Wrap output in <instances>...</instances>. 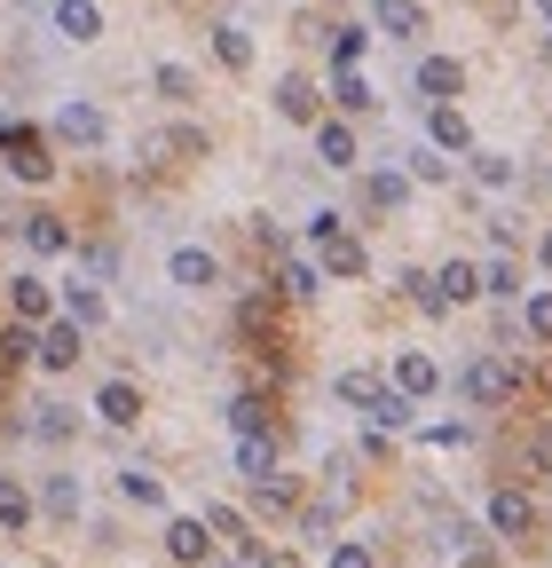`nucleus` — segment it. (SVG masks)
<instances>
[{"mask_svg":"<svg viewBox=\"0 0 552 568\" xmlns=\"http://www.w3.org/2000/svg\"><path fill=\"white\" fill-rule=\"evenodd\" d=\"M55 32L72 48H88V40H103V9L95 0H55Z\"/></svg>","mask_w":552,"mask_h":568,"instance_id":"1a4fd4ad","label":"nucleus"},{"mask_svg":"<svg viewBox=\"0 0 552 568\" xmlns=\"http://www.w3.org/2000/svg\"><path fill=\"white\" fill-rule=\"evenodd\" d=\"M32 435H40V443H72V435H80V410H63V403H40Z\"/></svg>","mask_w":552,"mask_h":568,"instance_id":"a878e982","label":"nucleus"},{"mask_svg":"<svg viewBox=\"0 0 552 568\" xmlns=\"http://www.w3.org/2000/svg\"><path fill=\"white\" fill-rule=\"evenodd\" d=\"M253 489H260V514H300V474H253Z\"/></svg>","mask_w":552,"mask_h":568,"instance_id":"6ab92c4d","label":"nucleus"},{"mask_svg":"<svg viewBox=\"0 0 552 568\" xmlns=\"http://www.w3.org/2000/svg\"><path fill=\"white\" fill-rule=\"evenodd\" d=\"M395 387H402L410 403H419V395H435V387H442V372H435V355H419V347H402V355H395Z\"/></svg>","mask_w":552,"mask_h":568,"instance_id":"9b49d317","label":"nucleus"},{"mask_svg":"<svg viewBox=\"0 0 552 568\" xmlns=\"http://www.w3.org/2000/svg\"><path fill=\"white\" fill-rule=\"evenodd\" d=\"M63 316H72L80 332H88V324H103V293H95V284H72V293H63Z\"/></svg>","mask_w":552,"mask_h":568,"instance_id":"c756f323","label":"nucleus"},{"mask_svg":"<svg viewBox=\"0 0 552 568\" xmlns=\"http://www.w3.org/2000/svg\"><path fill=\"white\" fill-rule=\"evenodd\" d=\"M197 521H205V529H214V537H229V545H245V552H260V537H253V521H245L237 506H205Z\"/></svg>","mask_w":552,"mask_h":568,"instance_id":"5701e85b","label":"nucleus"},{"mask_svg":"<svg viewBox=\"0 0 552 568\" xmlns=\"http://www.w3.org/2000/svg\"><path fill=\"white\" fill-rule=\"evenodd\" d=\"M24 364H32V324H9V332H0V379L24 372Z\"/></svg>","mask_w":552,"mask_h":568,"instance_id":"c85d7f7f","label":"nucleus"},{"mask_svg":"<svg viewBox=\"0 0 552 568\" xmlns=\"http://www.w3.org/2000/svg\"><path fill=\"white\" fill-rule=\"evenodd\" d=\"M442 174H450V166H442L435 151H410V182H442Z\"/></svg>","mask_w":552,"mask_h":568,"instance_id":"79ce46f5","label":"nucleus"},{"mask_svg":"<svg viewBox=\"0 0 552 568\" xmlns=\"http://www.w3.org/2000/svg\"><path fill=\"white\" fill-rule=\"evenodd\" d=\"M427 134H435V151H473V126L458 103H427Z\"/></svg>","mask_w":552,"mask_h":568,"instance_id":"f8f14e48","label":"nucleus"},{"mask_svg":"<svg viewBox=\"0 0 552 568\" xmlns=\"http://www.w3.org/2000/svg\"><path fill=\"white\" fill-rule=\"evenodd\" d=\"M159 95H166V103H190V95H197V80H190L182 63H159Z\"/></svg>","mask_w":552,"mask_h":568,"instance_id":"58836bf2","label":"nucleus"},{"mask_svg":"<svg viewBox=\"0 0 552 568\" xmlns=\"http://www.w3.org/2000/svg\"><path fill=\"white\" fill-rule=\"evenodd\" d=\"M276 119H293V126H316V119H324V88L308 80V71L276 80Z\"/></svg>","mask_w":552,"mask_h":568,"instance_id":"20e7f679","label":"nucleus"},{"mask_svg":"<svg viewBox=\"0 0 552 568\" xmlns=\"http://www.w3.org/2000/svg\"><path fill=\"white\" fill-rule=\"evenodd\" d=\"M331 103H339V111H371L379 95L364 88V71H339V80H331Z\"/></svg>","mask_w":552,"mask_h":568,"instance_id":"2f4dec72","label":"nucleus"},{"mask_svg":"<svg viewBox=\"0 0 552 568\" xmlns=\"http://www.w3.org/2000/svg\"><path fill=\"white\" fill-rule=\"evenodd\" d=\"M276 466V435H237V474L253 481V474H268Z\"/></svg>","mask_w":552,"mask_h":568,"instance_id":"cd10ccee","label":"nucleus"},{"mask_svg":"<svg viewBox=\"0 0 552 568\" xmlns=\"http://www.w3.org/2000/svg\"><path fill=\"white\" fill-rule=\"evenodd\" d=\"M0 529H9V537L32 529V489H24L17 474H0Z\"/></svg>","mask_w":552,"mask_h":568,"instance_id":"412c9836","label":"nucleus"},{"mask_svg":"<svg viewBox=\"0 0 552 568\" xmlns=\"http://www.w3.org/2000/svg\"><path fill=\"white\" fill-rule=\"evenodd\" d=\"M458 88H466V71H458V55H427V63H419V95H427V103H450Z\"/></svg>","mask_w":552,"mask_h":568,"instance_id":"f3484780","label":"nucleus"},{"mask_svg":"<svg viewBox=\"0 0 552 568\" xmlns=\"http://www.w3.org/2000/svg\"><path fill=\"white\" fill-rule=\"evenodd\" d=\"M237 316H245V332H268V324H276V293H268V284H260V293H245Z\"/></svg>","mask_w":552,"mask_h":568,"instance_id":"4c0bfd02","label":"nucleus"},{"mask_svg":"<svg viewBox=\"0 0 552 568\" xmlns=\"http://www.w3.org/2000/svg\"><path fill=\"white\" fill-rule=\"evenodd\" d=\"M490 529H498V537H529V529H536V506H529L513 481H505V489H490Z\"/></svg>","mask_w":552,"mask_h":568,"instance_id":"423d86ee","label":"nucleus"},{"mask_svg":"<svg viewBox=\"0 0 552 568\" xmlns=\"http://www.w3.org/2000/svg\"><path fill=\"white\" fill-rule=\"evenodd\" d=\"M40 514L48 521H80V474H48L40 481Z\"/></svg>","mask_w":552,"mask_h":568,"instance_id":"a211bd4d","label":"nucleus"},{"mask_svg":"<svg viewBox=\"0 0 552 568\" xmlns=\"http://www.w3.org/2000/svg\"><path fill=\"white\" fill-rule=\"evenodd\" d=\"M458 568H505V560H498V552H481V545H473V552H466Z\"/></svg>","mask_w":552,"mask_h":568,"instance_id":"a18cd8bd","label":"nucleus"},{"mask_svg":"<svg viewBox=\"0 0 552 568\" xmlns=\"http://www.w3.org/2000/svg\"><path fill=\"white\" fill-rule=\"evenodd\" d=\"M473 182H481V190H513V159H498V151H473Z\"/></svg>","mask_w":552,"mask_h":568,"instance_id":"72a5a7b5","label":"nucleus"},{"mask_svg":"<svg viewBox=\"0 0 552 568\" xmlns=\"http://www.w3.org/2000/svg\"><path fill=\"white\" fill-rule=\"evenodd\" d=\"M364 40H371V32L339 24V32H331V63H339V71H356V63H364Z\"/></svg>","mask_w":552,"mask_h":568,"instance_id":"c9c22d12","label":"nucleus"},{"mask_svg":"<svg viewBox=\"0 0 552 568\" xmlns=\"http://www.w3.org/2000/svg\"><path fill=\"white\" fill-rule=\"evenodd\" d=\"M371 24L387 40H419L427 32V9H419V0H371Z\"/></svg>","mask_w":552,"mask_h":568,"instance_id":"6e6552de","label":"nucleus"},{"mask_svg":"<svg viewBox=\"0 0 552 568\" xmlns=\"http://www.w3.org/2000/svg\"><path fill=\"white\" fill-rule=\"evenodd\" d=\"M276 293H285V301H316L324 293V268L300 261V253H285V261H276Z\"/></svg>","mask_w":552,"mask_h":568,"instance_id":"ddd939ff","label":"nucleus"},{"mask_svg":"<svg viewBox=\"0 0 552 568\" xmlns=\"http://www.w3.org/2000/svg\"><path fill=\"white\" fill-rule=\"evenodd\" d=\"M536 17H544V24H552V0H536Z\"/></svg>","mask_w":552,"mask_h":568,"instance_id":"49530a36","label":"nucleus"},{"mask_svg":"<svg viewBox=\"0 0 552 568\" xmlns=\"http://www.w3.org/2000/svg\"><path fill=\"white\" fill-rule=\"evenodd\" d=\"M166 268H174V284H182V293H205V284H214V276H222V261H214V253H205V245H182V253H174Z\"/></svg>","mask_w":552,"mask_h":568,"instance_id":"dca6fc26","label":"nucleus"},{"mask_svg":"<svg viewBox=\"0 0 552 568\" xmlns=\"http://www.w3.org/2000/svg\"><path fill=\"white\" fill-rule=\"evenodd\" d=\"M95 410H103V418H111V426H134V418H143V395H134V387H126V379H111V387H103V395H95Z\"/></svg>","mask_w":552,"mask_h":568,"instance_id":"393cba45","label":"nucleus"},{"mask_svg":"<svg viewBox=\"0 0 552 568\" xmlns=\"http://www.w3.org/2000/svg\"><path fill=\"white\" fill-rule=\"evenodd\" d=\"M529 332H536V339H552V293H536V301H529Z\"/></svg>","mask_w":552,"mask_h":568,"instance_id":"37998d69","label":"nucleus"},{"mask_svg":"<svg viewBox=\"0 0 552 568\" xmlns=\"http://www.w3.org/2000/svg\"><path fill=\"white\" fill-rule=\"evenodd\" d=\"M55 134L80 142V151H95V142H103V111H95V103H63V111H55Z\"/></svg>","mask_w":552,"mask_h":568,"instance_id":"2eb2a0df","label":"nucleus"},{"mask_svg":"<svg viewBox=\"0 0 552 568\" xmlns=\"http://www.w3.org/2000/svg\"><path fill=\"white\" fill-rule=\"evenodd\" d=\"M544 268H552V230H544Z\"/></svg>","mask_w":552,"mask_h":568,"instance_id":"de8ad7c7","label":"nucleus"},{"mask_svg":"<svg viewBox=\"0 0 552 568\" xmlns=\"http://www.w3.org/2000/svg\"><path fill=\"white\" fill-rule=\"evenodd\" d=\"M17 230H24V245L48 253V261H55V253H72V230H63V213H24Z\"/></svg>","mask_w":552,"mask_h":568,"instance_id":"4468645a","label":"nucleus"},{"mask_svg":"<svg viewBox=\"0 0 552 568\" xmlns=\"http://www.w3.org/2000/svg\"><path fill=\"white\" fill-rule=\"evenodd\" d=\"M88 355V332L72 324V316H48L40 332H32V364H48V372H72Z\"/></svg>","mask_w":552,"mask_h":568,"instance_id":"7ed1b4c3","label":"nucleus"},{"mask_svg":"<svg viewBox=\"0 0 552 568\" xmlns=\"http://www.w3.org/2000/svg\"><path fill=\"white\" fill-rule=\"evenodd\" d=\"M435 293H442L450 308H466V301L481 293V268H473V261H442V268H435Z\"/></svg>","mask_w":552,"mask_h":568,"instance_id":"aec40b11","label":"nucleus"},{"mask_svg":"<svg viewBox=\"0 0 552 568\" xmlns=\"http://www.w3.org/2000/svg\"><path fill=\"white\" fill-rule=\"evenodd\" d=\"M402 197H410V174H395V166H379V174L364 182V205H379V213L402 205Z\"/></svg>","mask_w":552,"mask_h":568,"instance_id":"bb28decb","label":"nucleus"},{"mask_svg":"<svg viewBox=\"0 0 552 568\" xmlns=\"http://www.w3.org/2000/svg\"><path fill=\"white\" fill-rule=\"evenodd\" d=\"M253 245H260L268 261H285V253H293V245H285V230H276V222H253Z\"/></svg>","mask_w":552,"mask_h":568,"instance_id":"a19ab883","label":"nucleus"},{"mask_svg":"<svg viewBox=\"0 0 552 568\" xmlns=\"http://www.w3.org/2000/svg\"><path fill=\"white\" fill-rule=\"evenodd\" d=\"M331 568H371V545H331Z\"/></svg>","mask_w":552,"mask_h":568,"instance_id":"c03bdc74","label":"nucleus"},{"mask_svg":"<svg viewBox=\"0 0 552 568\" xmlns=\"http://www.w3.org/2000/svg\"><path fill=\"white\" fill-rule=\"evenodd\" d=\"M331 395H339V403H356V410H371V403L387 395V379H379V372H339Z\"/></svg>","mask_w":552,"mask_h":568,"instance_id":"b1692460","label":"nucleus"},{"mask_svg":"<svg viewBox=\"0 0 552 568\" xmlns=\"http://www.w3.org/2000/svg\"><path fill=\"white\" fill-rule=\"evenodd\" d=\"M481 293L513 301V293H521V268H513V261H490V268H481Z\"/></svg>","mask_w":552,"mask_h":568,"instance_id":"e433bc0d","label":"nucleus"},{"mask_svg":"<svg viewBox=\"0 0 552 568\" xmlns=\"http://www.w3.org/2000/svg\"><path fill=\"white\" fill-rule=\"evenodd\" d=\"M205 552H214V529H205L197 514H174V521H166V560H182V568H205Z\"/></svg>","mask_w":552,"mask_h":568,"instance_id":"39448f33","label":"nucleus"},{"mask_svg":"<svg viewBox=\"0 0 552 568\" xmlns=\"http://www.w3.org/2000/svg\"><path fill=\"white\" fill-rule=\"evenodd\" d=\"M513 395H521V364H513V355H473V364H466V403L505 410Z\"/></svg>","mask_w":552,"mask_h":568,"instance_id":"f03ea898","label":"nucleus"},{"mask_svg":"<svg viewBox=\"0 0 552 568\" xmlns=\"http://www.w3.org/2000/svg\"><path fill=\"white\" fill-rule=\"evenodd\" d=\"M442 545H450V552H473V545H481V529H473V521H458V514H450V521H442Z\"/></svg>","mask_w":552,"mask_h":568,"instance_id":"ea45409f","label":"nucleus"},{"mask_svg":"<svg viewBox=\"0 0 552 568\" xmlns=\"http://www.w3.org/2000/svg\"><path fill=\"white\" fill-rule=\"evenodd\" d=\"M9 308H17V324H48V316H55L48 276H9Z\"/></svg>","mask_w":552,"mask_h":568,"instance_id":"0eeeda50","label":"nucleus"},{"mask_svg":"<svg viewBox=\"0 0 552 568\" xmlns=\"http://www.w3.org/2000/svg\"><path fill=\"white\" fill-rule=\"evenodd\" d=\"M316 159L348 174V166H356V126H348V119H316Z\"/></svg>","mask_w":552,"mask_h":568,"instance_id":"9d476101","label":"nucleus"},{"mask_svg":"<svg viewBox=\"0 0 552 568\" xmlns=\"http://www.w3.org/2000/svg\"><path fill=\"white\" fill-rule=\"evenodd\" d=\"M229 426H237V435H268V403L260 395H237L229 403Z\"/></svg>","mask_w":552,"mask_h":568,"instance_id":"f704fd0d","label":"nucleus"},{"mask_svg":"<svg viewBox=\"0 0 552 568\" xmlns=\"http://www.w3.org/2000/svg\"><path fill=\"white\" fill-rule=\"evenodd\" d=\"M214 55H222L229 71H245V63H253V40H245L237 24H214Z\"/></svg>","mask_w":552,"mask_h":568,"instance_id":"473e14b6","label":"nucleus"},{"mask_svg":"<svg viewBox=\"0 0 552 568\" xmlns=\"http://www.w3.org/2000/svg\"><path fill=\"white\" fill-rule=\"evenodd\" d=\"M371 426H379V435H395V426H410V395H402V387H387V395L371 403Z\"/></svg>","mask_w":552,"mask_h":568,"instance_id":"7c9ffc66","label":"nucleus"},{"mask_svg":"<svg viewBox=\"0 0 552 568\" xmlns=\"http://www.w3.org/2000/svg\"><path fill=\"white\" fill-rule=\"evenodd\" d=\"M308 245H316V268H324V276H364V268H371L364 237L339 222V213H316V222H308Z\"/></svg>","mask_w":552,"mask_h":568,"instance_id":"f257e3e1","label":"nucleus"},{"mask_svg":"<svg viewBox=\"0 0 552 568\" xmlns=\"http://www.w3.org/2000/svg\"><path fill=\"white\" fill-rule=\"evenodd\" d=\"M119 497L126 506H166V481L151 466H119Z\"/></svg>","mask_w":552,"mask_h":568,"instance_id":"4be33fe9","label":"nucleus"}]
</instances>
